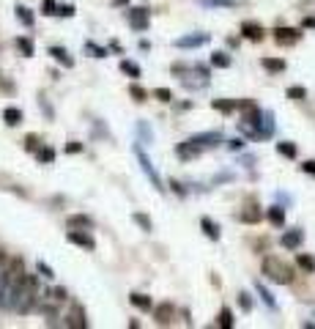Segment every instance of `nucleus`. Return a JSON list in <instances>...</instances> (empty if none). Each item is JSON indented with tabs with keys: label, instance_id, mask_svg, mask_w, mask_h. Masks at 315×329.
I'll return each instance as SVG.
<instances>
[{
	"label": "nucleus",
	"instance_id": "nucleus-1",
	"mask_svg": "<svg viewBox=\"0 0 315 329\" xmlns=\"http://www.w3.org/2000/svg\"><path fill=\"white\" fill-rule=\"evenodd\" d=\"M22 280H25V266L17 258L9 263V269L3 272V280H0V310H14V299H17Z\"/></svg>",
	"mask_w": 315,
	"mask_h": 329
},
{
	"label": "nucleus",
	"instance_id": "nucleus-2",
	"mask_svg": "<svg viewBox=\"0 0 315 329\" xmlns=\"http://www.w3.org/2000/svg\"><path fill=\"white\" fill-rule=\"evenodd\" d=\"M261 272H263L266 280H271V283H277V285L293 283V269L282 258H277V255H266L263 263H261Z\"/></svg>",
	"mask_w": 315,
	"mask_h": 329
},
{
	"label": "nucleus",
	"instance_id": "nucleus-3",
	"mask_svg": "<svg viewBox=\"0 0 315 329\" xmlns=\"http://www.w3.org/2000/svg\"><path fill=\"white\" fill-rule=\"evenodd\" d=\"M36 304H38V283H36L33 275H25V280H22V285L17 291V299H14V310H17L19 316H25Z\"/></svg>",
	"mask_w": 315,
	"mask_h": 329
},
{
	"label": "nucleus",
	"instance_id": "nucleus-4",
	"mask_svg": "<svg viewBox=\"0 0 315 329\" xmlns=\"http://www.w3.org/2000/svg\"><path fill=\"white\" fill-rule=\"evenodd\" d=\"M126 22H129L132 30L143 33V30H148V22H151V11H148L145 6H135V9H129V14H126Z\"/></svg>",
	"mask_w": 315,
	"mask_h": 329
},
{
	"label": "nucleus",
	"instance_id": "nucleus-5",
	"mask_svg": "<svg viewBox=\"0 0 315 329\" xmlns=\"http://www.w3.org/2000/svg\"><path fill=\"white\" fill-rule=\"evenodd\" d=\"M135 157H137V162H140V167H143V173L148 176V179H151V184L156 189H164L162 187V179H159V173H156V167L151 165V159L145 157V151L140 148V146H135Z\"/></svg>",
	"mask_w": 315,
	"mask_h": 329
},
{
	"label": "nucleus",
	"instance_id": "nucleus-6",
	"mask_svg": "<svg viewBox=\"0 0 315 329\" xmlns=\"http://www.w3.org/2000/svg\"><path fill=\"white\" fill-rule=\"evenodd\" d=\"M299 38H302V30L299 28H282L280 25L277 30H274V42H277L280 47H293Z\"/></svg>",
	"mask_w": 315,
	"mask_h": 329
},
{
	"label": "nucleus",
	"instance_id": "nucleus-7",
	"mask_svg": "<svg viewBox=\"0 0 315 329\" xmlns=\"http://www.w3.org/2000/svg\"><path fill=\"white\" fill-rule=\"evenodd\" d=\"M236 217H239L241 222H247V225H258V222L263 220V211H261V206H258V203H247Z\"/></svg>",
	"mask_w": 315,
	"mask_h": 329
},
{
	"label": "nucleus",
	"instance_id": "nucleus-8",
	"mask_svg": "<svg viewBox=\"0 0 315 329\" xmlns=\"http://www.w3.org/2000/svg\"><path fill=\"white\" fill-rule=\"evenodd\" d=\"M302 242H304V230H302V228H290V230H285V234H282V239H280V244L285 247V250H299V247H302Z\"/></svg>",
	"mask_w": 315,
	"mask_h": 329
},
{
	"label": "nucleus",
	"instance_id": "nucleus-9",
	"mask_svg": "<svg viewBox=\"0 0 315 329\" xmlns=\"http://www.w3.org/2000/svg\"><path fill=\"white\" fill-rule=\"evenodd\" d=\"M241 36H244V38H249V42H263L266 30H263L261 22L247 20V22H241Z\"/></svg>",
	"mask_w": 315,
	"mask_h": 329
},
{
	"label": "nucleus",
	"instance_id": "nucleus-10",
	"mask_svg": "<svg viewBox=\"0 0 315 329\" xmlns=\"http://www.w3.org/2000/svg\"><path fill=\"white\" fill-rule=\"evenodd\" d=\"M200 146L195 143L192 138L189 140H184V143H178V148H176V154H178V159H184V162H189V159H195V157H200Z\"/></svg>",
	"mask_w": 315,
	"mask_h": 329
},
{
	"label": "nucleus",
	"instance_id": "nucleus-11",
	"mask_svg": "<svg viewBox=\"0 0 315 329\" xmlns=\"http://www.w3.org/2000/svg\"><path fill=\"white\" fill-rule=\"evenodd\" d=\"M206 42H208V33H195V36H181L176 42V47L178 50H189V47L195 50V47H203Z\"/></svg>",
	"mask_w": 315,
	"mask_h": 329
},
{
	"label": "nucleus",
	"instance_id": "nucleus-12",
	"mask_svg": "<svg viewBox=\"0 0 315 329\" xmlns=\"http://www.w3.org/2000/svg\"><path fill=\"white\" fill-rule=\"evenodd\" d=\"M195 143H198L200 148H211V146H219V143H222V132H203V134H195L192 138Z\"/></svg>",
	"mask_w": 315,
	"mask_h": 329
},
{
	"label": "nucleus",
	"instance_id": "nucleus-13",
	"mask_svg": "<svg viewBox=\"0 0 315 329\" xmlns=\"http://www.w3.org/2000/svg\"><path fill=\"white\" fill-rule=\"evenodd\" d=\"M60 324L63 326H88V321H85V313H82L80 304H74L72 313L66 316V321H60Z\"/></svg>",
	"mask_w": 315,
	"mask_h": 329
},
{
	"label": "nucleus",
	"instance_id": "nucleus-14",
	"mask_svg": "<svg viewBox=\"0 0 315 329\" xmlns=\"http://www.w3.org/2000/svg\"><path fill=\"white\" fill-rule=\"evenodd\" d=\"M69 242L77 244V247H85V250H93V247H96L93 236H88L85 230H82V234H80V230H69Z\"/></svg>",
	"mask_w": 315,
	"mask_h": 329
},
{
	"label": "nucleus",
	"instance_id": "nucleus-15",
	"mask_svg": "<svg viewBox=\"0 0 315 329\" xmlns=\"http://www.w3.org/2000/svg\"><path fill=\"white\" fill-rule=\"evenodd\" d=\"M66 225L72 230H91L93 220H91V217H85V214H74V217H69V220H66Z\"/></svg>",
	"mask_w": 315,
	"mask_h": 329
},
{
	"label": "nucleus",
	"instance_id": "nucleus-16",
	"mask_svg": "<svg viewBox=\"0 0 315 329\" xmlns=\"http://www.w3.org/2000/svg\"><path fill=\"white\" fill-rule=\"evenodd\" d=\"M50 55L60 63L63 69H72V66H74V58H72V55H69L66 50H63V47H50Z\"/></svg>",
	"mask_w": 315,
	"mask_h": 329
},
{
	"label": "nucleus",
	"instance_id": "nucleus-17",
	"mask_svg": "<svg viewBox=\"0 0 315 329\" xmlns=\"http://www.w3.org/2000/svg\"><path fill=\"white\" fill-rule=\"evenodd\" d=\"M154 316H156V324H159V326H167L170 321H173V304H170V302L159 304V307H156V313H154Z\"/></svg>",
	"mask_w": 315,
	"mask_h": 329
},
{
	"label": "nucleus",
	"instance_id": "nucleus-18",
	"mask_svg": "<svg viewBox=\"0 0 315 329\" xmlns=\"http://www.w3.org/2000/svg\"><path fill=\"white\" fill-rule=\"evenodd\" d=\"M274 134V113L263 110V121H261V140H269Z\"/></svg>",
	"mask_w": 315,
	"mask_h": 329
},
{
	"label": "nucleus",
	"instance_id": "nucleus-19",
	"mask_svg": "<svg viewBox=\"0 0 315 329\" xmlns=\"http://www.w3.org/2000/svg\"><path fill=\"white\" fill-rule=\"evenodd\" d=\"M266 217H269V222H271L274 228H282V225H285V208H282V206H269Z\"/></svg>",
	"mask_w": 315,
	"mask_h": 329
},
{
	"label": "nucleus",
	"instance_id": "nucleus-20",
	"mask_svg": "<svg viewBox=\"0 0 315 329\" xmlns=\"http://www.w3.org/2000/svg\"><path fill=\"white\" fill-rule=\"evenodd\" d=\"M255 291H258V296L263 299V304H266V307H269V310H277V302H274L271 291H269V288H266V285L261 283V280H255Z\"/></svg>",
	"mask_w": 315,
	"mask_h": 329
},
{
	"label": "nucleus",
	"instance_id": "nucleus-21",
	"mask_svg": "<svg viewBox=\"0 0 315 329\" xmlns=\"http://www.w3.org/2000/svg\"><path fill=\"white\" fill-rule=\"evenodd\" d=\"M261 66H263L266 71H271V74H280V71H285V69H288V63L282 61V58H263V61H261Z\"/></svg>",
	"mask_w": 315,
	"mask_h": 329
},
{
	"label": "nucleus",
	"instance_id": "nucleus-22",
	"mask_svg": "<svg viewBox=\"0 0 315 329\" xmlns=\"http://www.w3.org/2000/svg\"><path fill=\"white\" fill-rule=\"evenodd\" d=\"M296 263H299V269H302V272H307V275H315V258L310 253H299Z\"/></svg>",
	"mask_w": 315,
	"mask_h": 329
},
{
	"label": "nucleus",
	"instance_id": "nucleus-23",
	"mask_svg": "<svg viewBox=\"0 0 315 329\" xmlns=\"http://www.w3.org/2000/svg\"><path fill=\"white\" fill-rule=\"evenodd\" d=\"M3 121H6V126H19V124H22V110L6 107V110H3Z\"/></svg>",
	"mask_w": 315,
	"mask_h": 329
},
{
	"label": "nucleus",
	"instance_id": "nucleus-24",
	"mask_svg": "<svg viewBox=\"0 0 315 329\" xmlns=\"http://www.w3.org/2000/svg\"><path fill=\"white\" fill-rule=\"evenodd\" d=\"M277 154H280V157H285V159H296L299 148H296V143H290V140H282V143H277Z\"/></svg>",
	"mask_w": 315,
	"mask_h": 329
},
{
	"label": "nucleus",
	"instance_id": "nucleus-25",
	"mask_svg": "<svg viewBox=\"0 0 315 329\" xmlns=\"http://www.w3.org/2000/svg\"><path fill=\"white\" fill-rule=\"evenodd\" d=\"M211 107L219 110V113H233V110H239V102H236V99H214V102H211Z\"/></svg>",
	"mask_w": 315,
	"mask_h": 329
},
{
	"label": "nucleus",
	"instance_id": "nucleus-26",
	"mask_svg": "<svg viewBox=\"0 0 315 329\" xmlns=\"http://www.w3.org/2000/svg\"><path fill=\"white\" fill-rule=\"evenodd\" d=\"M200 228H203V234H206L211 242H217V239H219V225H217V222H211L208 217H203V220H200Z\"/></svg>",
	"mask_w": 315,
	"mask_h": 329
},
{
	"label": "nucleus",
	"instance_id": "nucleus-27",
	"mask_svg": "<svg viewBox=\"0 0 315 329\" xmlns=\"http://www.w3.org/2000/svg\"><path fill=\"white\" fill-rule=\"evenodd\" d=\"M129 302L135 304V307H140V310H145V313H148V310L154 307L151 296H145V294H132V296H129Z\"/></svg>",
	"mask_w": 315,
	"mask_h": 329
},
{
	"label": "nucleus",
	"instance_id": "nucleus-28",
	"mask_svg": "<svg viewBox=\"0 0 315 329\" xmlns=\"http://www.w3.org/2000/svg\"><path fill=\"white\" fill-rule=\"evenodd\" d=\"M14 14H17V20L22 22V25H28V28L33 25V20H36V17H33V11H30L28 6H17V9H14Z\"/></svg>",
	"mask_w": 315,
	"mask_h": 329
},
{
	"label": "nucleus",
	"instance_id": "nucleus-29",
	"mask_svg": "<svg viewBox=\"0 0 315 329\" xmlns=\"http://www.w3.org/2000/svg\"><path fill=\"white\" fill-rule=\"evenodd\" d=\"M230 55H227V52H214V55H211V66H214V69H227V66H230Z\"/></svg>",
	"mask_w": 315,
	"mask_h": 329
},
{
	"label": "nucleus",
	"instance_id": "nucleus-30",
	"mask_svg": "<svg viewBox=\"0 0 315 329\" xmlns=\"http://www.w3.org/2000/svg\"><path fill=\"white\" fill-rule=\"evenodd\" d=\"M217 324L222 326V329H233V324H236V321H233V310H230V307H222V310H219V321H217Z\"/></svg>",
	"mask_w": 315,
	"mask_h": 329
},
{
	"label": "nucleus",
	"instance_id": "nucleus-31",
	"mask_svg": "<svg viewBox=\"0 0 315 329\" xmlns=\"http://www.w3.org/2000/svg\"><path fill=\"white\" fill-rule=\"evenodd\" d=\"M14 44H17V50L25 55V58H30V55H33V42H30L28 36H17V42H14Z\"/></svg>",
	"mask_w": 315,
	"mask_h": 329
},
{
	"label": "nucleus",
	"instance_id": "nucleus-32",
	"mask_svg": "<svg viewBox=\"0 0 315 329\" xmlns=\"http://www.w3.org/2000/svg\"><path fill=\"white\" fill-rule=\"evenodd\" d=\"M206 6H214V9H236L241 6V0H203Z\"/></svg>",
	"mask_w": 315,
	"mask_h": 329
},
{
	"label": "nucleus",
	"instance_id": "nucleus-33",
	"mask_svg": "<svg viewBox=\"0 0 315 329\" xmlns=\"http://www.w3.org/2000/svg\"><path fill=\"white\" fill-rule=\"evenodd\" d=\"M85 52H88L91 58H104L107 47H99V44H93V42H85Z\"/></svg>",
	"mask_w": 315,
	"mask_h": 329
},
{
	"label": "nucleus",
	"instance_id": "nucleus-34",
	"mask_svg": "<svg viewBox=\"0 0 315 329\" xmlns=\"http://www.w3.org/2000/svg\"><path fill=\"white\" fill-rule=\"evenodd\" d=\"M288 99L304 102V99H307V88H302V85H290V88H288Z\"/></svg>",
	"mask_w": 315,
	"mask_h": 329
},
{
	"label": "nucleus",
	"instance_id": "nucleus-35",
	"mask_svg": "<svg viewBox=\"0 0 315 329\" xmlns=\"http://www.w3.org/2000/svg\"><path fill=\"white\" fill-rule=\"evenodd\" d=\"M121 71H123V74H129V77H140V66L135 61H121Z\"/></svg>",
	"mask_w": 315,
	"mask_h": 329
},
{
	"label": "nucleus",
	"instance_id": "nucleus-36",
	"mask_svg": "<svg viewBox=\"0 0 315 329\" xmlns=\"http://www.w3.org/2000/svg\"><path fill=\"white\" fill-rule=\"evenodd\" d=\"M129 96H132L135 102H145V99H148V91H143L137 83H132V85H129Z\"/></svg>",
	"mask_w": 315,
	"mask_h": 329
},
{
	"label": "nucleus",
	"instance_id": "nucleus-37",
	"mask_svg": "<svg viewBox=\"0 0 315 329\" xmlns=\"http://www.w3.org/2000/svg\"><path fill=\"white\" fill-rule=\"evenodd\" d=\"M41 11L47 14V17H55V14H60L58 0H44V3H41Z\"/></svg>",
	"mask_w": 315,
	"mask_h": 329
},
{
	"label": "nucleus",
	"instance_id": "nucleus-38",
	"mask_svg": "<svg viewBox=\"0 0 315 329\" xmlns=\"http://www.w3.org/2000/svg\"><path fill=\"white\" fill-rule=\"evenodd\" d=\"M36 157H38V162H47V165H50L52 159H55V151H52V148H38Z\"/></svg>",
	"mask_w": 315,
	"mask_h": 329
},
{
	"label": "nucleus",
	"instance_id": "nucleus-39",
	"mask_svg": "<svg viewBox=\"0 0 315 329\" xmlns=\"http://www.w3.org/2000/svg\"><path fill=\"white\" fill-rule=\"evenodd\" d=\"M135 222H137L143 230H151V228H154V225H151V217H145V214H140V211L135 214Z\"/></svg>",
	"mask_w": 315,
	"mask_h": 329
},
{
	"label": "nucleus",
	"instance_id": "nucleus-40",
	"mask_svg": "<svg viewBox=\"0 0 315 329\" xmlns=\"http://www.w3.org/2000/svg\"><path fill=\"white\" fill-rule=\"evenodd\" d=\"M154 96H156L159 102H164V104H167V102H173V91H167V88H156V91H154Z\"/></svg>",
	"mask_w": 315,
	"mask_h": 329
},
{
	"label": "nucleus",
	"instance_id": "nucleus-41",
	"mask_svg": "<svg viewBox=\"0 0 315 329\" xmlns=\"http://www.w3.org/2000/svg\"><path fill=\"white\" fill-rule=\"evenodd\" d=\"M299 170L307 173V176H312V179H315V159H307V162H302V165H299Z\"/></svg>",
	"mask_w": 315,
	"mask_h": 329
},
{
	"label": "nucleus",
	"instance_id": "nucleus-42",
	"mask_svg": "<svg viewBox=\"0 0 315 329\" xmlns=\"http://www.w3.org/2000/svg\"><path fill=\"white\" fill-rule=\"evenodd\" d=\"M239 304H241V310H244V313H249V310H252V299H249V294H244V291H241V294H239Z\"/></svg>",
	"mask_w": 315,
	"mask_h": 329
},
{
	"label": "nucleus",
	"instance_id": "nucleus-43",
	"mask_svg": "<svg viewBox=\"0 0 315 329\" xmlns=\"http://www.w3.org/2000/svg\"><path fill=\"white\" fill-rule=\"evenodd\" d=\"M38 272H41V275H44L47 280H52V277H55V275H52V269H50V266H47V263H44V261H38Z\"/></svg>",
	"mask_w": 315,
	"mask_h": 329
},
{
	"label": "nucleus",
	"instance_id": "nucleus-44",
	"mask_svg": "<svg viewBox=\"0 0 315 329\" xmlns=\"http://www.w3.org/2000/svg\"><path fill=\"white\" fill-rule=\"evenodd\" d=\"M36 143H38V140H36V134H28V138H25V148H28V151H38V148H36Z\"/></svg>",
	"mask_w": 315,
	"mask_h": 329
},
{
	"label": "nucleus",
	"instance_id": "nucleus-45",
	"mask_svg": "<svg viewBox=\"0 0 315 329\" xmlns=\"http://www.w3.org/2000/svg\"><path fill=\"white\" fill-rule=\"evenodd\" d=\"M66 151H69V154H80V151H82V143L72 140V143H69V146H66Z\"/></svg>",
	"mask_w": 315,
	"mask_h": 329
},
{
	"label": "nucleus",
	"instance_id": "nucleus-46",
	"mask_svg": "<svg viewBox=\"0 0 315 329\" xmlns=\"http://www.w3.org/2000/svg\"><path fill=\"white\" fill-rule=\"evenodd\" d=\"M60 17H74V6H60Z\"/></svg>",
	"mask_w": 315,
	"mask_h": 329
},
{
	"label": "nucleus",
	"instance_id": "nucleus-47",
	"mask_svg": "<svg viewBox=\"0 0 315 329\" xmlns=\"http://www.w3.org/2000/svg\"><path fill=\"white\" fill-rule=\"evenodd\" d=\"M227 148H230V151H241V148H244V140H239V138H236V140H230V143H227Z\"/></svg>",
	"mask_w": 315,
	"mask_h": 329
},
{
	"label": "nucleus",
	"instance_id": "nucleus-48",
	"mask_svg": "<svg viewBox=\"0 0 315 329\" xmlns=\"http://www.w3.org/2000/svg\"><path fill=\"white\" fill-rule=\"evenodd\" d=\"M302 28H304V30H307V28L315 30V17H304V20H302Z\"/></svg>",
	"mask_w": 315,
	"mask_h": 329
},
{
	"label": "nucleus",
	"instance_id": "nucleus-49",
	"mask_svg": "<svg viewBox=\"0 0 315 329\" xmlns=\"http://www.w3.org/2000/svg\"><path fill=\"white\" fill-rule=\"evenodd\" d=\"M170 187H173V189H176V192H178V195H186V189H184V187H181V184H178V181H170Z\"/></svg>",
	"mask_w": 315,
	"mask_h": 329
},
{
	"label": "nucleus",
	"instance_id": "nucleus-50",
	"mask_svg": "<svg viewBox=\"0 0 315 329\" xmlns=\"http://www.w3.org/2000/svg\"><path fill=\"white\" fill-rule=\"evenodd\" d=\"M115 9H123V6H129V0H113Z\"/></svg>",
	"mask_w": 315,
	"mask_h": 329
},
{
	"label": "nucleus",
	"instance_id": "nucleus-51",
	"mask_svg": "<svg viewBox=\"0 0 315 329\" xmlns=\"http://www.w3.org/2000/svg\"><path fill=\"white\" fill-rule=\"evenodd\" d=\"M0 277H3V255H0Z\"/></svg>",
	"mask_w": 315,
	"mask_h": 329
}]
</instances>
